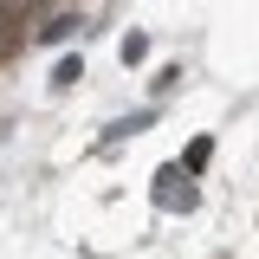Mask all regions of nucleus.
I'll use <instances>...</instances> for the list:
<instances>
[{
  "label": "nucleus",
  "mask_w": 259,
  "mask_h": 259,
  "mask_svg": "<svg viewBox=\"0 0 259 259\" xmlns=\"http://www.w3.org/2000/svg\"><path fill=\"white\" fill-rule=\"evenodd\" d=\"M156 182H162V188H156V201H162V207H182V214L194 207V188H188V175H182V168H162Z\"/></svg>",
  "instance_id": "f257e3e1"
},
{
  "label": "nucleus",
  "mask_w": 259,
  "mask_h": 259,
  "mask_svg": "<svg viewBox=\"0 0 259 259\" xmlns=\"http://www.w3.org/2000/svg\"><path fill=\"white\" fill-rule=\"evenodd\" d=\"M78 26H84V20H71V13H59V20H46V26H39V39H52V46H59V39H71Z\"/></svg>",
  "instance_id": "f03ea898"
},
{
  "label": "nucleus",
  "mask_w": 259,
  "mask_h": 259,
  "mask_svg": "<svg viewBox=\"0 0 259 259\" xmlns=\"http://www.w3.org/2000/svg\"><path fill=\"white\" fill-rule=\"evenodd\" d=\"M78 78H84V65H78V59H65L59 71H52V84H78Z\"/></svg>",
  "instance_id": "7ed1b4c3"
},
{
  "label": "nucleus",
  "mask_w": 259,
  "mask_h": 259,
  "mask_svg": "<svg viewBox=\"0 0 259 259\" xmlns=\"http://www.w3.org/2000/svg\"><path fill=\"white\" fill-rule=\"evenodd\" d=\"M143 52H149V39H143V32H130V39H123V65H136Z\"/></svg>",
  "instance_id": "20e7f679"
}]
</instances>
